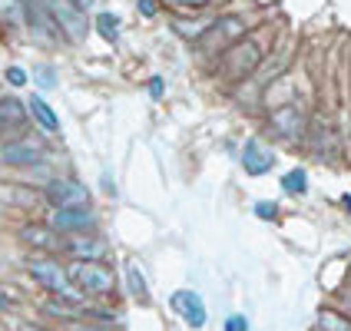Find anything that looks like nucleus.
<instances>
[{"instance_id": "1", "label": "nucleus", "mask_w": 351, "mask_h": 331, "mask_svg": "<svg viewBox=\"0 0 351 331\" xmlns=\"http://www.w3.org/2000/svg\"><path fill=\"white\" fill-rule=\"evenodd\" d=\"M27 272L34 275L40 282V289H47L50 295H60V298H66V302H83V289H80L77 282H73V275L70 269H63L57 258H50V255H37V258H30L27 262Z\"/></svg>"}, {"instance_id": "2", "label": "nucleus", "mask_w": 351, "mask_h": 331, "mask_svg": "<svg viewBox=\"0 0 351 331\" xmlns=\"http://www.w3.org/2000/svg\"><path fill=\"white\" fill-rule=\"evenodd\" d=\"M258 63H262V47H258V40L242 37L222 53V60H219V73L226 79H245L258 70Z\"/></svg>"}, {"instance_id": "3", "label": "nucleus", "mask_w": 351, "mask_h": 331, "mask_svg": "<svg viewBox=\"0 0 351 331\" xmlns=\"http://www.w3.org/2000/svg\"><path fill=\"white\" fill-rule=\"evenodd\" d=\"M43 7L50 10V17L57 20L60 34L66 40H80L90 34V20H86V7L80 3V0H43Z\"/></svg>"}, {"instance_id": "4", "label": "nucleus", "mask_w": 351, "mask_h": 331, "mask_svg": "<svg viewBox=\"0 0 351 331\" xmlns=\"http://www.w3.org/2000/svg\"><path fill=\"white\" fill-rule=\"evenodd\" d=\"M249 34V23L242 17H219L209 23V30L202 34V40L195 43L202 53H226L235 40H242Z\"/></svg>"}, {"instance_id": "5", "label": "nucleus", "mask_w": 351, "mask_h": 331, "mask_svg": "<svg viewBox=\"0 0 351 331\" xmlns=\"http://www.w3.org/2000/svg\"><path fill=\"white\" fill-rule=\"evenodd\" d=\"M47 156V146L37 133H17L14 139L0 143V159L7 166H37Z\"/></svg>"}, {"instance_id": "6", "label": "nucleus", "mask_w": 351, "mask_h": 331, "mask_svg": "<svg viewBox=\"0 0 351 331\" xmlns=\"http://www.w3.org/2000/svg\"><path fill=\"white\" fill-rule=\"evenodd\" d=\"M70 275L86 295H110L117 289V272L103 262H73Z\"/></svg>"}, {"instance_id": "7", "label": "nucleus", "mask_w": 351, "mask_h": 331, "mask_svg": "<svg viewBox=\"0 0 351 331\" xmlns=\"http://www.w3.org/2000/svg\"><path fill=\"white\" fill-rule=\"evenodd\" d=\"M269 130H272V136L295 143V139H302L308 133V119H305L298 103H282L278 110L269 113Z\"/></svg>"}, {"instance_id": "8", "label": "nucleus", "mask_w": 351, "mask_h": 331, "mask_svg": "<svg viewBox=\"0 0 351 331\" xmlns=\"http://www.w3.org/2000/svg\"><path fill=\"white\" fill-rule=\"evenodd\" d=\"M63 252L77 262H103L110 245H106V238L93 232H70V238H63Z\"/></svg>"}, {"instance_id": "9", "label": "nucleus", "mask_w": 351, "mask_h": 331, "mask_svg": "<svg viewBox=\"0 0 351 331\" xmlns=\"http://www.w3.org/2000/svg\"><path fill=\"white\" fill-rule=\"evenodd\" d=\"M169 305H173V312L189 325V328H202L206 321H209V315H206V302L199 298V292L193 289H179V292L169 295Z\"/></svg>"}, {"instance_id": "10", "label": "nucleus", "mask_w": 351, "mask_h": 331, "mask_svg": "<svg viewBox=\"0 0 351 331\" xmlns=\"http://www.w3.org/2000/svg\"><path fill=\"white\" fill-rule=\"evenodd\" d=\"M47 202L57 209H70V206H86L90 202V189L77 182V179H53L47 186Z\"/></svg>"}, {"instance_id": "11", "label": "nucleus", "mask_w": 351, "mask_h": 331, "mask_svg": "<svg viewBox=\"0 0 351 331\" xmlns=\"http://www.w3.org/2000/svg\"><path fill=\"white\" fill-rule=\"evenodd\" d=\"M97 225V215L90 212L86 206H70V209H57L53 212V229L57 232H90Z\"/></svg>"}, {"instance_id": "12", "label": "nucleus", "mask_w": 351, "mask_h": 331, "mask_svg": "<svg viewBox=\"0 0 351 331\" xmlns=\"http://www.w3.org/2000/svg\"><path fill=\"white\" fill-rule=\"evenodd\" d=\"M275 166V153L262 143V139H249L242 146V169L249 175H265Z\"/></svg>"}, {"instance_id": "13", "label": "nucleus", "mask_w": 351, "mask_h": 331, "mask_svg": "<svg viewBox=\"0 0 351 331\" xmlns=\"http://www.w3.org/2000/svg\"><path fill=\"white\" fill-rule=\"evenodd\" d=\"M27 117H30V106L17 97H3L0 99V133H14V130H23L27 126Z\"/></svg>"}, {"instance_id": "14", "label": "nucleus", "mask_w": 351, "mask_h": 331, "mask_svg": "<svg viewBox=\"0 0 351 331\" xmlns=\"http://www.w3.org/2000/svg\"><path fill=\"white\" fill-rule=\"evenodd\" d=\"M20 235H23V242H27V245H37V249H43V252L63 249V242L53 235L50 225H37V222H30V225H23V232Z\"/></svg>"}, {"instance_id": "15", "label": "nucleus", "mask_w": 351, "mask_h": 331, "mask_svg": "<svg viewBox=\"0 0 351 331\" xmlns=\"http://www.w3.org/2000/svg\"><path fill=\"white\" fill-rule=\"evenodd\" d=\"M27 106H30V117L40 123V130H47V133H60V119H57L53 106H50L47 99L34 97V99H27Z\"/></svg>"}, {"instance_id": "16", "label": "nucleus", "mask_w": 351, "mask_h": 331, "mask_svg": "<svg viewBox=\"0 0 351 331\" xmlns=\"http://www.w3.org/2000/svg\"><path fill=\"white\" fill-rule=\"evenodd\" d=\"M27 23V0H0V27H23Z\"/></svg>"}, {"instance_id": "17", "label": "nucleus", "mask_w": 351, "mask_h": 331, "mask_svg": "<svg viewBox=\"0 0 351 331\" xmlns=\"http://www.w3.org/2000/svg\"><path fill=\"white\" fill-rule=\"evenodd\" d=\"M209 23H213V20H189V17H176V20H173V30L179 34V37H186L189 43H199V40H202V34L209 30Z\"/></svg>"}, {"instance_id": "18", "label": "nucleus", "mask_w": 351, "mask_h": 331, "mask_svg": "<svg viewBox=\"0 0 351 331\" xmlns=\"http://www.w3.org/2000/svg\"><path fill=\"white\" fill-rule=\"evenodd\" d=\"M93 27H97V34H99L103 40H106V43H117L119 34H123V27H119V17H117V14H110V10L97 14Z\"/></svg>"}, {"instance_id": "19", "label": "nucleus", "mask_w": 351, "mask_h": 331, "mask_svg": "<svg viewBox=\"0 0 351 331\" xmlns=\"http://www.w3.org/2000/svg\"><path fill=\"white\" fill-rule=\"evenodd\" d=\"M315 325H318V331H351V318L341 312H332V308H322Z\"/></svg>"}, {"instance_id": "20", "label": "nucleus", "mask_w": 351, "mask_h": 331, "mask_svg": "<svg viewBox=\"0 0 351 331\" xmlns=\"http://www.w3.org/2000/svg\"><path fill=\"white\" fill-rule=\"evenodd\" d=\"M282 189L289 195H305L308 193V173L298 166V169H289V173L282 175Z\"/></svg>"}, {"instance_id": "21", "label": "nucleus", "mask_w": 351, "mask_h": 331, "mask_svg": "<svg viewBox=\"0 0 351 331\" xmlns=\"http://www.w3.org/2000/svg\"><path fill=\"white\" fill-rule=\"evenodd\" d=\"M126 282H130V295L136 298V302H149V289H146V278L139 272V265H126Z\"/></svg>"}, {"instance_id": "22", "label": "nucleus", "mask_w": 351, "mask_h": 331, "mask_svg": "<svg viewBox=\"0 0 351 331\" xmlns=\"http://www.w3.org/2000/svg\"><path fill=\"white\" fill-rule=\"evenodd\" d=\"M43 312H50L53 318H73L77 315V302H66V298L53 295L50 302H43Z\"/></svg>"}, {"instance_id": "23", "label": "nucleus", "mask_w": 351, "mask_h": 331, "mask_svg": "<svg viewBox=\"0 0 351 331\" xmlns=\"http://www.w3.org/2000/svg\"><path fill=\"white\" fill-rule=\"evenodd\" d=\"M162 3H166V7H173V10H189V14H193V10L209 7L213 0H162Z\"/></svg>"}, {"instance_id": "24", "label": "nucleus", "mask_w": 351, "mask_h": 331, "mask_svg": "<svg viewBox=\"0 0 351 331\" xmlns=\"http://www.w3.org/2000/svg\"><path fill=\"white\" fill-rule=\"evenodd\" d=\"M255 215H258V219H269V222H275V219H278V206L262 199V202H255Z\"/></svg>"}, {"instance_id": "25", "label": "nucleus", "mask_w": 351, "mask_h": 331, "mask_svg": "<svg viewBox=\"0 0 351 331\" xmlns=\"http://www.w3.org/2000/svg\"><path fill=\"white\" fill-rule=\"evenodd\" d=\"M226 331H249V318L245 315H229L226 318Z\"/></svg>"}, {"instance_id": "26", "label": "nucleus", "mask_w": 351, "mask_h": 331, "mask_svg": "<svg viewBox=\"0 0 351 331\" xmlns=\"http://www.w3.org/2000/svg\"><path fill=\"white\" fill-rule=\"evenodd\" d=\"M7 83H10V86H23V83H27V70H23V66H10V70H7Z\"/></svg>"}, {"instance_id": "27", "label": "nucleus", "mask_w": 351, "mask_h": 331, "mask_svg": "<svg viewBox=\"0 0 351 331\" xmlns=\"http://www.w3.org/2000/svg\"><path fill=\"white\" fill-rule=\"evenodd\" d=\"M136 10L143 17H156L159 14V0H136Z\"/></svg>"}, {"instance_id": "28", "label": "nucleus", "mask_w": 351, "mask_h": 331, "mask_svg": "<svg viewBox=\"0 0 351 331\" xmlns=\"http://www.w3.org/2000/svg\"><path fill=\"white\" fill-rule=\"evenodd\" d=\"M162 93H166V83H162V77H153V79H149V97L162 99Z\"/></svg>"}, {"instance_id": "29", "label": "nucleus", "mask_w": 351, "mask_h": 331, "mask_svg": "<svg viewBox=\"0 0 351 331\" xmlns=\"http://www.w3.org/2000/svg\"><path fill=\"white\" fill-rule=\"evenodd\" d=\"M37 83H43L47 90H53V86H57V79H53V70H37Z\"/></svg>"}, {"instance_id": "30", "label": "nucleus", "mask_w": 351, "mask_h": 331, "mask_svg": "<svg viewBox=\"0 0 351 331\" xmlns=\"http://www.w3.org/2000/svg\"><path fill=\"white\" fill-rule=\"evenodd\" d=\"M341 202H345V209L351 212V195H341Z\"/></svg>"}, {"instance_id": "31", "label": "nucleus", "mask_w": 351, "mask_h": 331, "mask_svg": "<svg viewBox=\"0 0 351 331\" xmlns=\"http://www.w3.org/2000/svg\"><path fill=\"white\" fill-rule=\"evenodd\" d=\"M73 331H99V328H83V325H77V328H73Z\"/></svg>"}]
</instances>
